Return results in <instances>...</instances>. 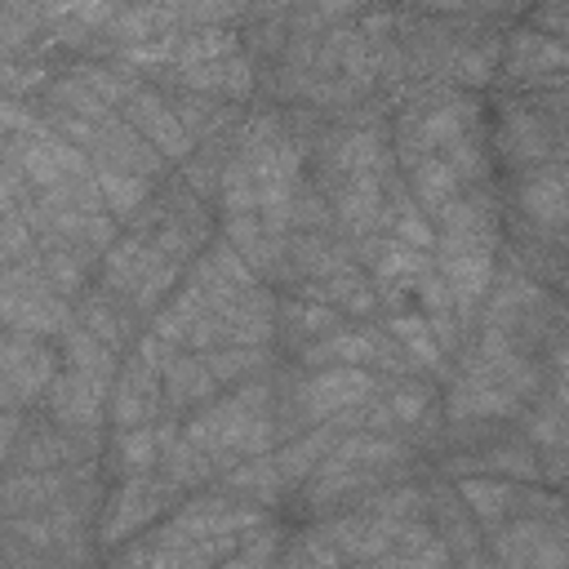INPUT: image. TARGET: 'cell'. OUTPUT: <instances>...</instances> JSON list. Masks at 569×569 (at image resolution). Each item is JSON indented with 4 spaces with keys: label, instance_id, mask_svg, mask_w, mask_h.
Listing matches in <instances>:
<instances>
[{
    "label": "cell",
    "instance_id": "obj_1",
    "mask_svg": "<svg viewBox=\"0 0 569 569\" xmlns=\"http://www.w3.org/2000/svg\"><path fill=\"white\" fill-rule=\"evenodd\" d=\"M440 276L453 289L458 311H471L493 284V236L489 227H445Z\"/></svg>",
    "mask_w": 569,
    "mask_h": 569
},
{
    "label": "cell",
    "instance_id": "obj_2",
    "mask_svg": "<svg viewBox=\"0 0 569 569\" xmlns=\"http://www.w3.org/2000/svg\"><path fill=\"white\" fill-rule=\"evenodd\" d=\"M173 276H178V267H173L169 253L156 249V244L124 240V244H116V249L107 253V280H111L116 289H124V293H129L133 302H142V307H151V302L173 284Z\"/></svg>",
    "mask_w": 569,
    "mask_h": 569
},
{
    "label": "cell",
    "instance_id": "obj_3",
    "mask_svg": "<svg viewBox=\"0 0 569 569\" xmlns=\"http://www.w3.org/2000/svg\"><path fill=\"white\" fill-rule=\"evenodd\" d=\"M4 320L18 333H58V329H67V307L49 289H40L36 280L27 284L18 267H9V280H4Z\"/></svg>",
    "mask_w": 569,
    "mask_h": 569
},
{
    "label": "cell",
    "instance_id": "obj_4",
    "mask_svg": "<svg viewBox=\"0 0 569 569\" xmlns=\"http://www.w3.org/2000/svg\"><path fill=\"white\" fill-rule=\"evenodd\" d=\"M369 396H373V373L360 365H342V369H325L302 387V409L307 418H333L342 409L365 405Z\"/></svg>",
    "mask_w": 569,
    "mask_h": 569
},
{
    "label": "cell",
    "instance_id": "obj_5",
    "mask_svg": "<svg viewBox=\"0 0 569 569\" xmlns=\"http://www.w3.org/2000/svg\"><path fill=\"white\" fill-rule=\"evenodd\" d=\"M44 387H53V356L36 342V333H9L4 342V391L9 400H31Z\"/></svg>",
    "mask_w": 569,
    "mask_h": 569
},
{
    "label": "cell",
    "instance_id": "obj_6",
    "mask_svg": "<svg viewBox=\"0 0 569 569\" xmlns=\"http://www.w3.org/2000/svg\"><path fill=\"white\" fill-rule=\"evenodd\" d=\"M22 173L36 182V187H58V182H71V178H84L89 173V160L67 142V138H53V133H31V142L22 147L18 156Z\"/></svg>",
    "mask_w": 569,
    "mask_h": 569
},
{
    "label": "cell",
    "instance_id": "obj_7",
    "mask_svg": "<svg viewBox=\"0 0 569 569\" xmlns=\"http://www.w3.org/2000/svg\"><path fill=\"white\" fill-rule=\"evenodd\" d=\"M124 102H129V107H124L129 124H133L147 142H156L160 156H173V160H178V156L191 151V133H187V124H182L178 111L164 107L156 93H129Z\"/></svg>",
    "mask_w": 569,
    "mask_h": 569
},
{
    "label": "cell",
    "instance_id": "obj_8",
    "mask_svg": "<svg viewBox=\"0 0 569 569\" xmlns=\"http://www.w3.org/2000/svg\"><path fill=\"white\" fill-rule=\"evenodd\" d=\"M49 405H53V418L58 422H67V427H93L98 413H102V405H107V382L71 369V373H62L49 387Z\"/></svg>",
    "mask_w": 569,
    "mask_h": 569
},
{
    "label": "cell",
    "instance_id": "obj_9",
    "mask_svg": "<svg viewBox=\"0 0 569 569\" xmlns=\"http://www.w3.org/2000/svg\"><path fill=\"white\" fill-rule=\"evenodd\" d=\"M520 209H525L533 222H542V227L569 222V164L529 173L525 187H520Z\"/></svg>",
    "mask_w": 569,
    "mask_h": 569
},
{
    "label": "cell",
    "instance_id": "obj_10",
    "mask_svg": "<svg viewBox=\"0 0 569 569\" xmlns=\"http://www.w3.org/2000/svg\"><path fill=\"white\" fill-rule=\"evenodd\" d=\"M507 67L516 76H551V71H569V44L538 36V31H516L511 36V53Z\"/></svg>",
    "mask_w": 569,
    "mask_h": 569
},
{
    "label": "cell",
    "instance_id": "obj_11",
    "mask_svg": "<svg viewBox=\"0 0 569 569\" xmlns=\"http://www.w3.org/2000/svg\"><path fill=\"white\" fill-rule=\"evenodd\" d=\"M409 182H413V196H418V204L422 209H431V213H440L453 196H458V169L445 160V156H418V160H409Z\"/></svg>",
    "mask_w": 569,
    "mask_h": 569
},
{
    "label": "cell",
    "instance_id": "obj_12",
    "mask_svg": "<svg viewBox=\"0 0 569 569\" xmlns=\"http://www.w3.org/2000/svg\"><path fill=\"white\" fill-rule=\"evenodd\" d=\"M378 209H382V187H378V173L373 169H356L347 173V187L338 196V213L351 231H369L378 222Z\"/></svg>",
    "mask_w": 569,
    "mask_h": 569
},
{
    "label": "cell",
    "instance_id": "obj_13",
    "mask_svg": "<svg viewBox=\"0 0 569 569\" xmlns=\"http://www.w3.org/2000/svg\"><path fill=\"white\" fill-rule=\"evenodd\" d=\"M369 360H387V351L369 333H329L307 347V365H369Z\"/></svg>",
    "mask_w": 569,
    "mask_h": 569
},
{
    "label": "cell",
    "instance_id": "obj_14",
    "mask_svg": "<svg viewBox=\"0 0 569 569\" xmlns=\"http://www.w3.org/2000/svg\"><path fill=\"white\" fill-rule=\"evenodd\" d=\"M173 71L187 89H200V93H244L249 89V67L236 53L204 62V67H173Z\"/></svg>",
    "mask_w": 569,
    "mask_h": 569
},
{
    "label": "cell",
    "instance_id": "obj_15",
    "mask_svg": "<svg viewBox=\"0 0 569 569\" xmlns=\"http://www.w3.org/2000/svg\"><path fill=\"white\" fill-rule=\"evenodd\" d=\"M498 556L511 560V565H529V560H565L569 551L556 547L542 525H516V529L498 542Z\"/></svg>",
    "mask_w": 569,
    "mask_h": 569
},
{
    "label": "cell",
    "instance_id": "obj_16",
    "mask_svg": "<svg viewBox=\"0 0 569 569\" xmlns=\"http://www.w3.org/2000/svg\"><path fill=\"white\" fill-rule=\"evenodd\" d=\"M164 382H169V396L173 400H200L218 387L209 360H196V356H173L164 360Z\"/></svg>",
    "mask_w": 569,
    "mask_h": 569
},
{
    "label": "cell",
    "instance_id": "obj_17",
    "mask_svg": "<svg viewBox=\"0 0 569 569\" xmlns=\"http://www.w3.org/2000/svg\"><path fill=\"white\" fill-rule=\"evenodd\" d=\"M391 333L405 342V351L418 360V365H427V369H440L445 365V347H440V338H436V329L427 325V316H396L391 320Z\"/></svg>",
    "mask_w": 569,
    "mask_h": 569
},
{
    "label": "cell",
    "instance_id": "obj_18",
    "mask_svg": "<svg viewBox=\"0 0 569 569\" xmlns=\"http://www.w3.org/2000/svg\"><path fill=\"white\" fill-rule=\"evenodd\" d=\"M93 182H98V196L107 200V209H116V213L138 209L142 196H147V178H138V173H129V169H116V164H102V169L93 173Z\"/></svg>",
    "mask_w": 569,
    "mask_h": 569
},
{
    "label": "cell",
    "instance_id": "obj_19",
    "mask_svg": "<svg viewBox=\"0 0 569 569\" xmlns=\"http://www.w3.org/2000/svg\"><path fill=\"white\" fill-rule=\"evenodd\" d=\"M458 498L480 516V520H498L511 507V485L507 480H489V476H467L458 485Z\"/></svg>",
    "mask_w": 569,
    "mask_h": 569
},
{
    "label": "cell",
    "instance_id": "obj_20",
    "mask_svg": "<svg viewBox=\"0 0 569 569\" xmlns=\"http://www.w3.org/2000/svg\"><path fill=\"white\" fill-rule=\"evenodd\" d=\"M231 53H236V40L227 31H200V36L178 40L173 67H204V62H218V58H231Z\"/></svg>",
    "mask_w": 569,
    "mask_h": 569
},
{
    "label": "cell",
    "instance_id": "obj_21",
    "mask_svg": "<svg viewBox=\"0 0 569 569\" xmlns=\"http://www.w3.org/2000/svg\"><path fill=\"white\" fill-rule=\"evenodd\" d=\"M387 222H391V231H396V240H405V244H413V249H431L436 244V231H431V222L409 204V200H400L391 213H387Z\"/></svg>",
    "mask_w": 569,
    "mask_h": 569
},
{
    "label": "cell",
    "instance_id": "obj_22",
    "mask_svg": "<svg viewBox=\"0 0 569 569\" xmlns=\"http://www.w3.org/2000/svg\"><path fill=\"white\" fill-rule=\"evenodd\" d=\"M284 476H280V467L276 462H240L231 476H227V485L231 489H249V498H271L276 493V485H280Z\"/></svg>",
    "mask_w": 569,
    "mask_h": 569
},
{
    "label": "cell",
    "instance_id": "obj_23",
    "mask_svg": "<svg viewBox=\"0 0 569 569\" xmlns=\"http://www.w3.org/2000/svg\"><path fill=\"white\" fill-rule=\"evenodd\" d=\"M329 449V431H316V436H307L302 445H293V449H284L280 458H276V467H280V476L284 480H298V476H307L316 462H320V453Z\"/></svg>",
    "mask_w": 569,
    "mask_h": 569
},
{
    "label": "cell",
    "instance_id": "obj_24",
    "mask_svg": "<svg viewBox=\"0 0 569 569\" xmlns=\"http://www.w3.org/2000/svg\"><path fill=\"white\" fill-rule=\"evenodd\" d=\"M529 436H533L538 445H547L551 453H569V418H565V409H560V405L538 409Z\"/></svg>",
    "mask_w": 569,
    "mask_h": 569
},
{
    "label": "cell",
    "instance_id": "obj_25",
    "mask_svg": "<svg viewBox=\"0 0 569 569\" xmlns=\"http://www.w3.org/2000/svg\"><path fill=\"white\" fill-rule=\"evenodd\" d=\"M338 164H342L347 173H356V169H373V173H378V164H382V142H378L373 133H351V138L338 147Z\"/></svg>",
    "mask_w": 569,
    "mask_h": 569
},
{
    "label": "cell",
    "instance_id": "obj_26",
    "mask_svg": "<svg viewBox=\"0 0 569 569\" xmlns=\"http://www.w3.org/2000/svg\"><path fill=\"white\" fill-rule=\"evenodd\" d=\"M507 147H511V156H538L542 147H547V133H542V124H533L529 116H511L507 120Z\"/></svg>",
    "mask_w": 569,
    "mask_h": 569
},
{
    "label": "cell",
    "instance_id": "obj_27",
    "mask_svg": "<svg viewBox=\"0 0 569 569\" xmlns=\"http://www.w3.org/2000/svg\"><path fill=\"white\" fill-rule=\"evenodd\" d=\"M120 458H124L129 471H142V467L156 458V436H151L147 427H124V436H120Z\"/></svg>",
    "mask_w": 569,
    "mask_h": 569
},
{
    "label": "cell",
    "instance_id": "obj_28",
    "mask_svg": "<svg viewBox=\"0 0 569 569\" xmlns=\"http://www.w3.org/2000/svg\"><path fill=\"white\" fill-rule=\"evenodd\" d=\"M289 320H293V329H302V333H325V329L333 325V307H320V302H293V307H289Z\"/></svg>",
    "mask_w": 569,
    "mask_h": 569
},
{
    "label": "cell",
    "instance_id": "obj_29",
    "mask_svg": "<svg viewBox=\"0 0 569 569\" xmlns=\"http://www.w3.org/2000/svg\"><path fill=\"white\" fill-rule=\"evenodd\" d=\"M485 467L507 471V476H538V458H533V453H525V449H498V453H489V462H485Z\"/></svg>",
    "mask_w": 569,
    "mask_h": 569
},
{
    "label": "cell",
    "instance_id": "obj_30",
    "mask_svg": "<svg viewBox=\"0 0 569 569\" xmlns=\"http://www.w3.org/2000/svg\"><path fill=\"white\" fill-rule=\"evenodd\" d=\"M427 413V391L422 387H405V391H391V418L400 422H413Z\"/></svg>",
    "mask_w": 569,
    "mask_h": 569
},
{
    "label": "cell",
    "instance_id": "obj_31",
    "mask_svg": "<svg viewBox=\"0 0 569 569\" xmlns=\"http://www.w3.org/2000/svg\"><path fill=\"white\" fill-rule=\"evenodd\" d=\"M538 27H547L556 36H569V0H547L538 9Z\"/></svg>",
    "mask_w": 569,
    "mask_h": 569
},
{
    "label": "cell",
    "instance_id": "obj_32",
    "mask_svg": "<svg viewBox=\"0 0 569 569\" xmlns=\"http://www.w3.org/2000/svg\"><path fill=\"white\" fill-rule=\"evenodd\" d=\"M489 62H493V53H489V49H476V53H467V58L458 62V76H462V80H485V76H489Z\"/></svg>",
    "mask_w": 569,
    "mask_h": 569
},
{
    "label": "cell",
    "instance_id": "obj_33",
    "mask_svg": "<svg viewBox=\"0 0 569 569\" xmlns=\"http://www.w3.org/2000/svg\"><path fill=\"white\" fill-rule=\"evenodd\" d=\"M556 396L560 405H569V347L556 356Z\"/></svg>",
    "mask_w": 569,
    "mask_h": 569
},
{
    "label": "cell",
    "instance_id": "obj_34",
    "mask_svg": "<svg viewBox=\"0 0 569 569\" xmlns=\"http://www.w3.org/2000/svg\"><path fill=\"white\" fill-rule=\"evenodd\" d=\"M311 9H316L320 18H338V13L351 9V0H311Z\"/></svg>",
    "mask_w": 569,
    "mask_h": 569
},
{
    "label": "cell",
    "instance_id": "obj_35",
    "mask_svg": "<svg viewBox=\"0 0 569 569\" xmlns=\"http://www.w3.org/2000/svg\"><path fill=\"white\" fill-rule=\"evenodd\" d=\"M427 9H467V4H476V0H422Z\"/></svg>",
    "mask_w": 569,
    "mask_h": 569
}]
</instances>
